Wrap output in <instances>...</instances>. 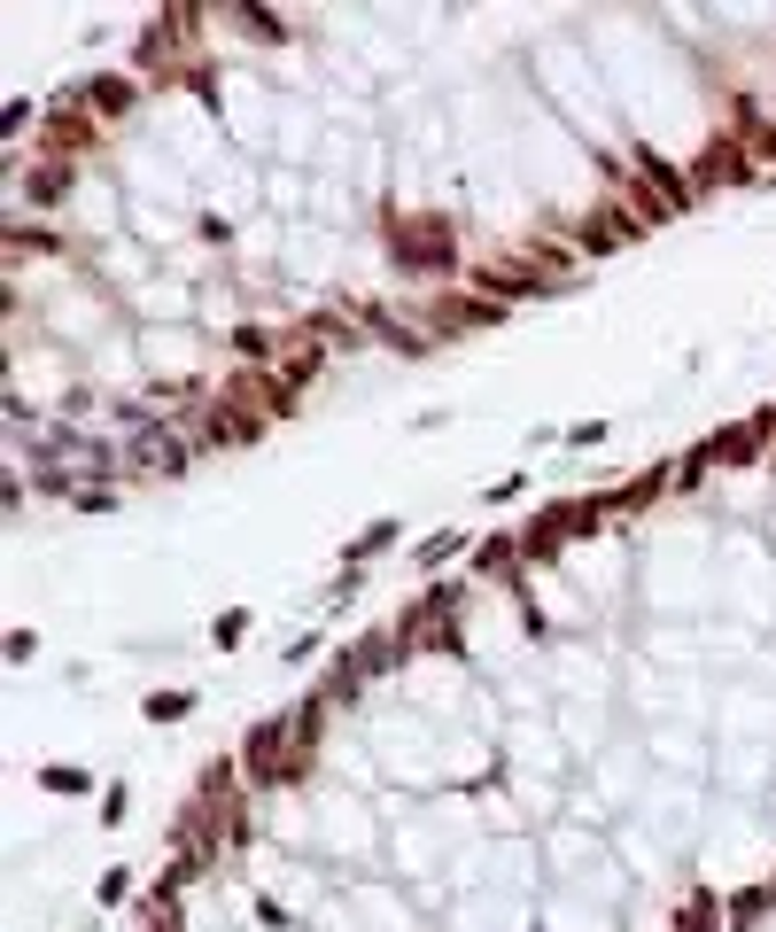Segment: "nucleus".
I'll return each mask as SVG.
<instances>
[{"label": "nucleus", "instance_id": "1", "mask_svg": "<svg viewBox=\"0 0 776 932\" xmlns=\"http://www.w3.org/2000/svg\"><path fill=\"white\" fill-rule=\"evenodd\" d=\"M396 265H404V273H427V280H451V273H459L451 226H436V218H404V226H396Z\"/></svg>", "mask_w": 776, "mask_h": 932}, {"label": "nucleus", "instance_id": "2", "mask_svg": "<svg viewBox=\"0 0 776 932\" xmlns=\"http://www.w3.org/2000/svg\"><path fill=\"white\" fill-rule=\"evenodd\" d=\"M78 94H85V110H94V117L109 125V117H125V110L140 102V78H125V70H94Z\"/></svg>", "mask_w": 776, "mask_h": 932}, {"label": "nucleus", "instance_id": "3", "mask_svg": "<svg viewBox=\"0 0 776 932\" xmlns=\"http://www.w3.org/2000/svg\"><path fill=\"white\" fill-rule=\"evenodd\" d=\"M389 544H404V521H373L366 537H350V552H341V567H358V575H366V560H373V552H389Z\"/></svg>", "mask_w": 776, "mask_h": 932}, {"label": "nucleus", "instance_id": "4", "mask_svg": "<svg viewBox=\"0 0 776 932\" xmlns=\"http://www.w3.org/2000/svg\"><path fill=\"white\" fill-rule=\"evenodd\" d=\"M451 552H466V529H436V537L412 552V567H419V575H436V567H451Z\"/></svg>", "mask_w": 776, "mask_h": 932}, {"label": "nucleus", "instance_id": "5", "mask_svg": "<svg viewBox=\"0 0 776 932\" xmlns=\"http://www.w3.org/2000/svg\"><path fill=\"white\" fill-rule=\"evenodd\" d=\"M140 715H148V723H187V715H195V692H148Z\"/></svg>", "mask_w": 776, "mask_h": 932}, {"label": "nucleus", "instance_id": "6", "mask_svg": "<svg viewBox=\"0 0 776 932\" xmlns=\"http://www.w3.org/2000/svg\"><path fill=\"white\" fill-rule=\"evenodd\" d=\"M210 645H218V653H241V645H248V607H225V614L210 622Z\"/></svg>", "mask_w": 776, "mask_h": 932}, {"label": "nucleus", "instance_id": "7", "mask_svg": "<svg viewBox=\"0 0 776 932\" xmlns=\"http://www.w3.org/2000/svg\"><path fill=\"white\" fill-rule=\"evenodd\" d=\"M559 444H567V451H606V444H614V419H582V428H567Z\"/></svg>", "mask_w": 776, "mask_h": 932}, {"label": "nucleus", "instance_id": "8", "mask_svg": "<svg viewBox=\"0 0 776 932\" xmlns=\"http://www.w3.org/2000/svg\"><path fill=\"white\" fill-rule=\"evenodd\" d=\"M39 785H47V793H94V778H85V770H70V761H55V770H39Z\"/></svg>", "mask_w": 776, "mask_h": 932}, {"label": "nucleus", "instance_id": "9", "mask_svg": "<svg viewBox=\"0 0 776 932\" xmlns=\"http://www.w3.org/2000/svg\"><path fill=\"white\" fill-rule=\"evenodd\" d=\"M94 801H102V808H94V816H102V824H125V816H132V793H125V785H117V778H109V785H102V793H94Z\"/></svg>", "mask_w": 776, "mask_h": 932}, {"label": "nucleus", "instance_id": "10", "mask_svg": "<svg viewBox=\"0 0 776 932\" xmlns=\"http://www.w3.org/2000/svg\"><path fill=\"white\" fill-rule=\"evenodd\" d=\"M125 894H132V871H117V863H109V871L94 878V901H102V909H117Z\"/></svg>", "mask_w": 776, "mask_h": 932}, {"label": "nucleus", "instance_id": "11", "mask_svg": "<svg viewBox=\"0 0 776 932\" xmlns=\"http://www.w3.org/2000/svg\"><path fill=\"white\" fill-rule=\"evenodd\" d=\"M521 490H529V474H505V482H489V490H482V505H512Z\"/></svg>", "mask_w": 776, "mask_h": 932}]
</instances>
